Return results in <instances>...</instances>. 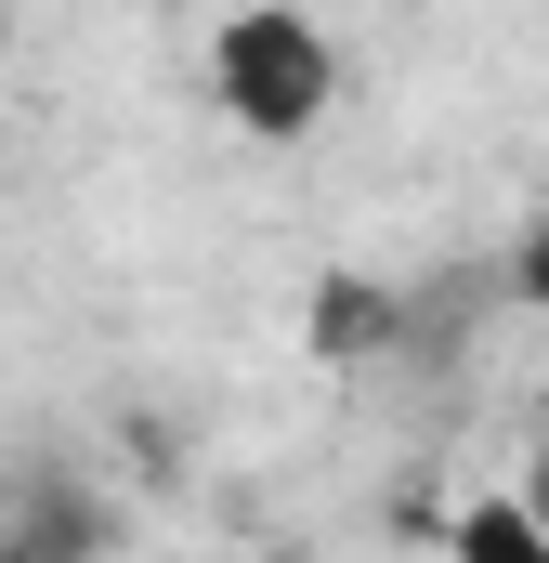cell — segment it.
I'll return each mask as SVG.
<instances>
[{
    "mask_svg": "<svg viewBox=\"0 0 549 563\" xmlns=\"http://www.w3.org/2000/svg\"><path fill=\"white\" fill-rule=\"evenodd\" d=\"M511 288H524V301H537V314H549V223H537V236H524V250H511Z\"/></svg>",
    "mask_w": 549,
    "mask_h": 563,
    "instance_id": "5",
    "label": "cell"
},
{
    "mask_svg": "<svg viewBox=\"0 0 549 563\" xmlns=\"http://www.w3.org/2000/svg\"><path fill=\"white\" fill-rule=\"evenodd\" d=\"M432 538H445L458 563H549V538H537V511H524V498H471V511H458V525H432Z\"/></svg>",
    "mask_w": 549,
    "mask_h": 563,
    "instance_id": "4",
    "label": "cell"
},
{
    "mask_svg": "<svg viewBox=\"0 0 549 563\" xmlns=\"http://www.w3.org/2000/svg\"><path fill=\"white\" fill-rule=\"evenodd\" d=\"M0 551L26 563H66V551H119V498H92V485H66V472H40L13 511H0Z\"/></svg>",
    "mask_w": 549,
    "mask_h": 563,
    "instance_id": "3",
    "label": "cell"
},
{
    "mask_svg": "<svg viewBox=\"0 0 549 563\" xmlns=\"http://www.w3.org/2000/svg\"><path fill=\"white\" fill-rule=\"evenodd\" d=\"M524 511H537V538H549V445L524 459Z\"/></svg>",
    "mask_w": 549,
    "mask_h": 563,
    "instance_id": "6",
    "label": "cell"
},
{
    "mask_svg": "<svg viewBox=\"0 0 549 563\" xmlns=\"http://www.w3.org/2000/svg\"><path fill=\"white\" fill-rule=\"evenodd\" d=\"M393 341H406V288L393 276H367V263H327L314 276V301H301V354L314 367H393Z\"/></svg>",
    "mask_w": 549,
    "mask_h": 563,
    "instance_id": "2",
    "label": "cell"
},
{
    "mask_svg": "<svg viewBox=\"0 0 549 563\" xmlns=\"http://www.w3.org/2000/svg\"><path fill=\"white\" fill-rule=\"evenodd\" d=\"M210 106H223L249 144L327 132V106H340V53H327V26H314L301 0H249V13H223V26H210Z\"/></svg>",
    "mask_w": 549,
    "mask_h": 563,
    "instance_id": "1",
    "label": "cell"
}]
</instances>
